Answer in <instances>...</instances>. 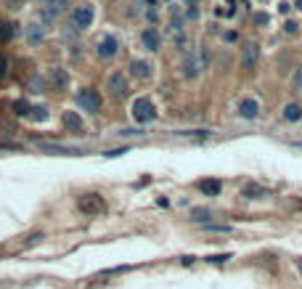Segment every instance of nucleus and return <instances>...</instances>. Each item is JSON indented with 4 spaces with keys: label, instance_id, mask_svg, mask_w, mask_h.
Masks as SVG:
<instances>
[{
    "label": "nucleus",
    "instance_id": "21",
    "mask_svg": "<svg viewBox=\"0 0 302 289\" xmlns=\"http://www.w3.org/2000/svg\"><path fill=\"white\" fill-rule=\"evenodd\" d=\"M13 112L19 114V117H29V114H32V104L19 98V101H13Z\"/></svg>",
    "mask_w": 302,
    "mask_h": 289
},
{
    "label": "nucleus",
    "instance_id": "17",
    "mask_svg": "<svg viewBox=\"0 0 302 289\" xmlns=\"http://www.w3.org/2000/svg\"><path fill=\"white\" fill-rule=\"evenodd\" d=\"M284 119L286 122H299L302 119V106L299 104H286L284 106Z\"/></svg>",
    "mask_w": 302,
    "mask_h": 289
},
{
    "label": "nucleus",
    "instance_id": "22",
    "mask_svg": "<svg viewBox=\"0 0 302 289\" xmlns=\"http://www.w3.org/2000/svg\"><path fill=\"white\" fill-rule=\"evenodd\" d=\"M29 119H35V122H43V119H48V109H45V106H32Z\"/></svg>",
    "mask_w": 302,
    "mask_h": 289
},
{
    "label": "nucleus",
    "instance_id": "12",
    "mask_svg": "<svg viewBox=\"0 0 302 289\" xmlns=\"http://www.w3.org/2000/svg\"><path fill=\"white\" fill-rule=\"evenodd\" d=\"M27 40H29L32 45H40V43L45 40V27H43V24H37V22L27 24Z\"/></svg>",
    "mask_w": 302,
    "mask_h": 289
},
{
    "label": "nucleus",
    "instance_id": "19",
    "mask_svg": "<svg viewBox=\"0 0 302 289\" xmlns=\"http://www.w3.org/2000/svg\"><path fill=\"white\" fill-rule=\"evenodd\" d=\"M241 196H247V199H263V196H265V189L257 186V183H249V186H244Z\"/></svg>",
    "mask_w": 302,
    "mask_h": 289
},
{
    "label": "nucleus",
    "instance_id": "3",
    "mask_svg": "<svg viewBox=\"0 0 302 289\" xmlns=\"http://www.w3.org/2000/svg\"><path fill=\"white\" fill-rule=\"evenodd\" d=\"M79 212H85V215H101V212L106 210V202H104V196L101 194H83L79 196V202H77Z\"/></svg>",
    "mask_w": 302,
    "mask_h": 289
},
{
    "label": "nucleus",
    "instance_id": "6",
    "mask_svg": "<svg viewBox=\"0 0 302 289\" xmlns=\"http://www.w3.org/2000/svg\"><path fill=\"white\" fill-rule=\"evenodd\" d=\"M69 22H72V27L77 29V32H83V29H88L90 24H93V6H77L72 13H69Z\"/></svg>",
    "mask_w": 302,
    "mask_h": 289
},
{
    "label": "nucleus",
    "instance_id": "9",
    "mask_svg": "<svg viewBox=\"0 0 302 289\" xmlns=\"http://www.w3.org/2000/svg\"><path fill=\"white\" fill-rule=\"evenodd\" d=\"M127 72H130V77H135V80H149L154 74V67L149 61H140V58H130V61H127Z\"/></svg>",
    "mask_w": 302,
    "mask_h": 289
},
{
    "label": "nucleus",
    "instance_id": "8",
    "mask_svg": "<svg viewBox=\"0 0 302 289\" xmlns=\"http://www.w3.org/2000/svg\"><path fill=\"white\" fill-rule=\"evenodd\" d=\"M95 53H98V58H114L119 53V40L114 35H104L98 40V48H95Z\"/></svg>",
    "mask_w": 302,
    "mask_h": 289
},
{
    "label": "nucleus",
    "instance_id": "24",
    "mask_svg": "<svg viewBox=\"0 0 302 289\" xmlns=\"http://www.w3.org/2000/svg\"><path fill=\"white\" fill-rule=\"evenodd\" d=\"M6 72H8V58H6L3 53H0V80L6 77Z\"/></svg>",
    "mask_w": 302,
    "mask_h": 289
},
{
    "label": "nucleus",
    "instance_id": "30",
    "mask_svg": "<svg viewBox=\"0 0 302 289\" xmlns=\"http://www.w3.org/2000/svg\"><path fill=\"white\" fill-rule=\"evenodd\" d=\"M297 265H299V271H302V260H297Z\"/></svg>",
    "mask_w": 302,
    "mask_h": 289
},
{
    "label": "nucleus",
    "instance_id": "31",
    "mask_svg": "<svg viewBox=\"0 0 302 289\" xmlns=\"http://www.w3.org/2000/svg\"><path fill=\"white\" fill-rule=\"evenodd\" d=\"M297 6H299V8H302V0H297Z\"/></svg>",
    "mask_w": 302,
    "mask_h": 289
},
{
    "label": "nucleus",
    "instance_id": "13",
    "mask_svg": "<svg viewBox=\"0 0 302 289\" xmlns=\"http://www.w3.org/2000/svg\"><path fill=\"white\" fill-rule=\"evenodd\" d=\"M51 82H53L56 90H64V88H67V85H69V74H67V69L53 67V69H51Z\"/></svg>",
    "mask_w": 302,
    "mask_h": 289
},
{
    "label": "nucleus",
    "instance_id": "25",
    "mask_svg": "<svg viewBox=\"0 0 302 289\" xmlns=\"http://www.w3.org/2000/svg\"><path fill=\"white\" fill-rule=\"evenodd\" d=\"M188 16L196 19L199 16V8H196V0H188Z\"/></svg>",
    "mask_w": 302,
    "mask_h": 289
},
{
    "label": "nucleus",
    "instance_id": "14",
    "mask_svg": "<svg viewBox=\"0 0 302 289\" xmlns=\"http://www.w3.org/2000/svg\"><path fill=\"white\" fill-rule=\"evenodd\" d=\"M220 189H223V183H220V180H215V178L199 180V191H202L204 196H217V194H220Z\"/></svg>",
    "mask_w": 302,
    "mask_h": 289
},
{
    "label": "nucleus",
    "instance_id": "29",
    "mask_svg": "<svg viewBox=\"0 0 302 289\" xmlns=\"http://www.w3.org/2000/svg\"><path fill=\"white\" fill-rule=\"evenodd\" d=\"M24 0H8V8H22Z\"/></svg>",
    "mask_w": 302,
    "mask_h": 289
},
{
    "label": "nucleus",
    "instance_id": "11",
    "mask_svg": "<svg viewBox=\"0 0 302 289\" xmlns=\"http://www.w3.org/2000/svg\"><path fill=\"white\" fill-rule=\"evenodd\" d=\"M238 117L241 119H257L260 117V104L254 98H241V104H238Z\"/></svg>",
    "mask_w": 302,
    "mask_h": 289
},
{
    "label": "nucleus",
    "instance_id": "15",
    "mask_svg": "<svg viewBox=\"0 0 302 289\" xmlns=\"http://www.w3.org/2000/svg\"><path fill=\"white\" fill-rule=\"evenodd\" d=\"M64 128L72 130V133H79L83 130V117L77 112H64Z\"/></svg>",
    "mask_w": 302,
    "mask_h": 289
},
{
    "label": "nucleus",
    "instance_id": "7",
    "mask_svg": "<svg viewBox=\"0 0 302 289\" xmlns=\"http://www.w3.org/2000/svg\"><path fill=\"white\" fill-rule=\"evenodd\" d=\"M67 8V0H43V8H40V19H43V24L48 27V24H53L56 22V16Z\"/></svg>",
    "mask_w": 302,
    "mask_h": 289
},
{
    "label": "nucleus",
    "instance_id": "4",
    "mask_svg": "<svg viewBox=\"0 0 302 289\" xmlns=\"http://www.w3.org/2000/svg\"><path fill=\"white\" fill-rule=\"evenodd\" d=\"M77 104L83 106V109L88 114H98L101 112V96H98V90H93V88H83L77 93Z\"/></svg>",
    "mask_w": 302,
    "mask_h": 289
},
{
    "label": "nucleus",
    "instance_id": "20",
    "mask_svg": "<svg viewBox=\"0 0 302 289\" xmlns=\"http://www.w3.org/2000/svg\"><path fill=\"white\" fill-rule=\"evenodd\" d=\"M13 35H16L13 24H11V22H3V19H0V43H11V40H13Z\"/></svg>",
    "mask_w": 302,
    "mask_h": 289
},
{
    "label": "nucleus",
    "instance_id": "26",
    "mask_svg": "<svg viewBox=\"0 0 302 289\" xmlns=\"http://www.w3.org/2000/svg\"><path fill=\"white\" fill-rule=\"evenodd\" d=\"M294 88H299V90H302V67L294 72Z\"/></svg>",
    "mask_w": 302,
    "mask_h": 289
},
{
    "label": "nucleus",
    "instance_id": "10",
    "mask_svg": "<svg viewBox=\"0 0 302 289\" xmlns=\"http://www.w3.org/2000/svg\"><path fill=\"white\" fill-rule=\"evenodd\" d=\"M140 45H143V51L156 53V51H159V45H162L159 29H156V27H146V29H143V35H140Z\"/></svg>",
    "mask_w": 302,
    "mask_h": 289
},
{
    "label": "nucleus",
    "instance_id": "23",
    "mask_svg": "<svg viewBox=\"0 0 302 289\" xmlns=\"http://www.w3.org/2000/svg\"><path fill=\"white\" fill-rule=\"evenodd\" d=\"M204 228H207V231H215V234H228L231 231L228 225H217V223H207Z\"/></svg>",
    "mask_w": 302,
    "mask_h": 289
},
{
    "label": "nucleus",
    "instance_id": "1",
    "mask_svg": "<svg viewBox=\"0 0 302 289\" xmlns=\"http://www.w3.org/2000/svg\"><path fill=\"white\" fill-rule=\"evenodd\" d=\"M106 90H109L111 98H119V101L130 96V85H127V77H125L122 72L109 74V77H106Z\"/></svg>",
    "mask_w": 302,
    "mask_h": 289
},
{
    "label": "nucleus",
    "instance_id": "2",
    "mask_svg": "<svg viewBox=\"0 0 302 289\" xmlns=\"http://www.w3.org/2000/svg\"><path fill=\"white\" fill-rule=\"evenodd\" d=\"M154 117H156V106H154L151 98H135L133 101V119H135V122L146 125V122H151Z\"/></svg>",
    "mask_w": 302,
    "mask_h": 289
},
{
    "label": "nucleus",
    "instance_id": "5",
    "mask_svg": "<svg viewBox=\"0 0 302 289\" xmlns=\"http://www.w3.org/2000/svg\"><path fill=\"white\" fill-rule=\"evenodd\" d=\"M257 58H260V48H257V43H244L241 45V56H238V64H241L244 72H254L257 69Z\"/></svg>",
    "mask_w": 302,
    "mask_h": 289
},
{
    "label": "nucleus",
    "instance_id": "28",
    "mask_svg": "<svg viewBox=\"0 0 302 289\" xmlns=\"http://www.w3.org/2000/svg\"><path fill=\"white\" fill-rule=\"evenodd\" d=\"M254 22H257V24H268V16H265V13H257V16H254Z\"/></svg>",
    "mask_w": 302,
    "mask_h": 289
},
{
    "label": "nucleus",
    "instance_id": "18",
    "mask_svg": "<svg viewBox=\"0 0 302 289\" xmlns=\"http://www.w3.org/2000/svg\"><path fill=\"white\" fill-rule=\"evenodd\" d=\"M210 218H212V210H207V207H194V210H191V220H196L202 225H207Z\"/></svg>",
    "mask_w": 302,
    "mask_h": 289
},
{
    "label": "nucleus",
    "instance_id": "27",
    "mask_svg": "<svg viewBox=\"0 0 302 289\" xmlns=\"http://www.w3.org/2000/svg\"><path fill=\"white\" fill-rule=\"evenodd\" d=\"M125 151H127V149H111V151H106V154H104V157H111V159H114V157L125 154Z\"/></svg>",
    "mask_w": 302,
    "mask_h": 289
},
{
    "label": "nucleus",
    "instance_id": "16",
    "mask_svg": "<svg viewBox=\"0 0 302 289\" xmlns=\"http://www.w3.org/2000/svg\"><path fill=\"white\" fill-rule=\"evenodd\" d=\"M183 74H186L188 80L199 74V61H196V56H194V53H188V56L183 58Z\"/></svg>",
    "mask_w": 302,
    "mask_h": 289
}]
</instances>
